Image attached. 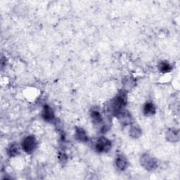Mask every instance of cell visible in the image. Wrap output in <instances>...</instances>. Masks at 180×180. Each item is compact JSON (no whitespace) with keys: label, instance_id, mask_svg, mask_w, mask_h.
I'll return each instance as SVG.
<instances>
[{"label":"cell","instance_id":"obj_1","mask_svg":"<svg viewBox=\"0 0 180 180\" xmlns=\"http://www.w3.org/2000/svg\"><path fill=\"white\" fill-rule=\"evenodd\" d=\"M96 150L98 152H107L111 149V143L109 140L104 137H101L97 141L96 144Z\"/></svg>","mask_w":180,"mask_h":180},{"label":"cell","instance_id":"obj_2","mask_svg":"<svg viewBox=\"0 0 180 180\" xmlns=\"http://www.w3.org/2000/svg\"><path fill=\"white\" fill-rule=\"evenodd\" d=\"M36 147L35 138L33 136H29L23 140L22 143V147L26 153L33 152Z\"/></svg>","mask_w":180,"mask_h":180},{"label":"cell","instance_id":"obj_3","mask_svg":"<svg viewBox=\"0 0 180 180\" xmlns=\"http://www.w3.org/2000/svg\"><path fill=\"white\" fill-rule=\"evenodd\" d=\"M43 118L47 121H51L53 119V113L49 106H46L44 108L43 111Z\"/></svg>","mask_w":180,"mask_h":180},{"label":"cell","instance_id":"obj_4","mask_svg":"<svg viewBox=\"0 0 180 180\" xmlns=\"http://www.w3.org/2000/svg\"><path fill=\"white\" fill-rule=\"evenodd\" d=\"M155 108L152 103H147L143 107V113L146 115H151L155 113Z\"/></svg>","mask_w":180,"mask_h":180},{"label":"cell","instance_id":"obj_5","mask_svg":"<svg viewBox=\"0 0 180 180\" xmlns=\"http://www.w3.org/2000/svg\"><path fill=\"white\" fill-rule=\"evenodd\" d=\"M127 162L126 161V160L125 158H124V157H118V158H117L116 160V165L117 167H118L119 170H124L126 168V167H127Z\"/></svg>","mask_w":180,"mask_h":180},{"label":"cell","instance_id":"obj_6","mask_svg":"<svg viewBox=\"0 0 180 180\" xmlns=\"http://www.w3.org/2000/svg\"><path fill=\"white\" fill-rule=\"evenodd\" d=\"M92 118L94 124L99 125V124H101V123H102V117L99 111H96L92 112Z\"/></svg>","mask_w":180,"mask_h":180},{"label":"cell","instance_id":"obj_7","mask_svg":"<svg viewBox=\"0 0 180 180\" xmlns=\"http://www.w3.org/2000/svg\"><path fill=\"white\" fill-rule=\"evenodd\" d=\"M159 68L162 72H168L171 70V66H170L168 63L162 62L160 65Z\"/></svg>","mask_w":180,"mask_h":180},{"label":"cell","instance_id":"obj_8","mask_svg":"<svg viewBox=\"0 0 180 180\" xmlns=\"http://www.w3.org/2000/svg\"><path fill=\"white\" fill-rule=\"evenodd\" d=\"M76 137H77V139L82 141V142H86L87 140V136L85 135V132L84 130H81V129H78L76 132Z\"/></svg>","mask_w":180,"mask_h":180},{"label":"cell","instance_id":"obj_9","mask_svg":"<svg viewBox=\"0 0 180 180\" xmlns=\"http://www.w3.org/2000/svg\"><path fill=\"white\" fill-rule=\"evenodd\" d=\"M9 154H10L11 156H14L19 154V149L18 145L16 144H12L11 147L9 149Z\"/></svg>","mask_w":180,"mask_h":180}]
</instances>
